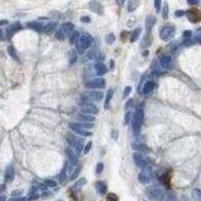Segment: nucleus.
Returning <instances> with one entry per match:
<instances>
[{
    "mask_svg": "<svg viewBox=\"0 0 201 201\" xmlns=\"http://www.w3.org/2000/svg\"><path fill=\"white\" fill-rule=\"evenodd\" d=\"M93 43V38L89 35V34H83V35H79L78 40L76 42V49L78 53H83L86 52Z\"/></svg>",
    "mask_w": 201,
    "mask_h": 201,
    "instance_id": "obj_1",
    "label": "nucleus"
},
{
    "mask_svg": "<svg viewBox=\"0 0 201 201\" xmlns=\"http://www.w3.org/2000/svg\"><path fill=\"white\" fill-rule=\"evenodd\" d=\"M81 97H82L81 102L84 105V103H91L92 100H102L103 94L102 92H98V91H88V92H84Z\"/></svg>",
    "mask_w": 201,
    "mask_h": 201,
    "instance_id": "obj_2",
    "label": "nucleus"
},
{
    "mask_svg": "<svg viewBox=\"0 0 201 201\" xmlns=\"http://www.w3.org/2000/svg\"><path fill=\"white\" fill-rule=\"evenodd\" d=\"M142 122H143V112H142V110L138 108L133 113V117H132V129L135 132V135H138L140 133Z\"/></svg>",
    "mask_w": 201,
    "mask_h": 201,
    "instance_id": "obj_3",
    "label": "nucleus"
},
{
    "mask_svg": "<svg viewBox=\"0 0 201 201\" xmlns=\"http://www.w3.org/2000/svg\"><path fill=\"white\" fill-rule=\"evenodd\" d=\"M175 35V26L172 24H166L160 29V38L165 42L170 40Z\"/></svg>",
    "mask_w": 201,
    "mask_h": 201,
    "instance_id": "obj_4",
    "label": "nucleus"
},
{
    "mask_svg": "<svg viewBox=\"0 0 201 201\" xmlns=\"http://www.w3.org/2000/svg\"><path fill=\"white\" fill-rule=\"evenodd\" d=\"M67 141H68V143L71 145V147H73L77 153H81L83 151V142H82V138L79 137H76L73 135H69L67 136Z\"/></svg>",
    "mask_w": 201,
    "mask_h": 201,
    "instance_id": "obj_5",
    "label": "nucleus"
},
{
    "mask_svg": "<svg viewBox=\"0 0 201 201\" xmlns=\"http://www.w3.org/2000/svg\"><path fill=\"white\" fill-rule=\"evenodd\" d=\"M147 196L151 199V200H160V199H162V196H163V190L161 189V187H158V186H152V187H150V189H147Z\"/></svg>",
    "mask_w": 201,
    "mask_h": 201,
    "instance_id": "obj_6",
    "label": "nucleus"
},
{
    "mask_svg": "<svg viewBox=\"0 0 201 201\" xmlns=\"http://www.w3.org/2000/svg\"><path fill=\"white\" fill-rule=\"evenodd\" d=\"M133 161H135V163L141 167V169H147L148 167V160L141 153V152H136V153H133Z\"/></svg>",
    "mask_w": 201,
    "mask_h": 201,
    "instance_id": "obj_7",
    "label": "nucleus"
},
{
    "mask_svg": "<svg viewBox=\"0 0 201 201\" xmlns=\"http://www.w3.org/2000/svg\"><path fill=\"white\" fill-rule=\"evenodd\" d=\"M69 127H71V129H72L73 132H76L77 135H79V136L88 137V136H91V135H92V132H91V131L84 129V128L81 126V123H71V124H69Z\"/></svg>",
    "mask_w": 201,
    "mask_h": 201,
    "instance_id": "obj_8",
    "label": "nucleus"
},
{
    "mask_svg": "<svg viewBox=\"0 0 201 201\" xmlns=\"http://www.w3.org/2000/svg\"><path fill=\"white\" fill-rule=\"evenodd\" d=\"M19 30H21V24H20L19 21H15V23L10 24V25L7 28V33H5V35H7V38H8V39H10V38H13V37L16 34V33H18Z\"/></svg>",
    "mask_w": 201,
    "mask_h": 201,
    "instance_id": "obj_9",
    "label": "nucleus"
},
{
    "mask_svg": "<svg viewBox=\"0 0 201 201\" xmlns=\"http://www.w3.org/2000/svg\"><path fill=\"white\" fill-rule=\"evenodd\" d=\"M87 87L92 88V89H102V88L106 87V81L103 78H94V79L88 82Z\"/></svg>",
    "mask_w": 201,
    "mask_h": 201,
    "instance_id": "obj_10",
    "label": "nucleus"
},
{
    "mask_svg": "<svg viewBox=\"0 0 201 201\" xmlns=\"http://www.w3.org/2000/svg\"><path fill=\"white\" fill-rule=\"evenodd\" d=\"M152 179V172L150 171V169L147 167V169H143L140 174H138V181L141 184H148Z\"/></svg>",
    "mask_w": 201,
    "mask_h": 201,
    "instance_id": "obj_11",
    "label": "nucleus"
},
{
    "mask_svg": "<svg viewBox=\"0 0 201 201\" xmlns=\"http://www.w3.org/2000/svg\"><path fill=\"white\" fill-rule=\"evenodd\" d=\"M82 113L94 116L98 113V107L94 106L93 103H84V105H82Z\"/></svg>",
    "mask_w": 201,
    "mask_h": 201,
    "instance_id": "obj_12",
    "label": "nucleus"
},
{
    "mask_svg": "<svg viewBox=\"0 0 201 201\" xmlns=\"http://www.w3.org/2000/svg\"><path fill=\"white\" fill-rule=\"evenodd\" d=\"M160 64L163 69H171L174 67V60L171 55H162L160 58Z\"/></svg>",
    "mask_w": 201,
    "mask_h": 201,
    "instance_id": "obj_13",
    "label": "nucleus"
},
{
    "mask_svg": "<svg viewBox=\"0 0 201 201\" xmlns=\"http://www.w3.org/2000/svg\"><path fill=\"white\" fill-rule=\"evenodd\" d=\"M65 153H67V157H68V163L69 165H73V166L78 165V155L74 152L73 148H67Z\"/></svg>",
    "mask_w": 201,
    "mask_h": 201,
    "instance_id": "obj_14",
    "label": "nucleus"
},
{
    "mask_svg": "<svg viewBox=\"0 0 201 201\" xmlns=\"http://www.w3.org/2000/svg\"><path fill=\"white\" fill-rule=\"evenodd\" d=\"M185 14H187V18H189V20L191 21V23H197L199 20H200V12L196 9V8H192V9H190L187 13H185Z\"/></svg>",
    "mask_w": 201,
    "mask_h": 201,
    "instance_id": "obj_15",
    "label": "nucleus"
},
{
    "mask_svg": "<svg viewBox=\"0 0 201 201\" xmlns=\"http://www.w3.org/2000/svg\"><path fill=\"white\" fill-rule=\"evenodd\" d=\"M89 9H91L93 13L98 14V15L103 14V7H102V4H99L97 0H92V2L89 3Z\"/></svg>",
    "mask_w": 201,
    "mask_h": 201,
    "instance_id": "obj_16",
    "label": "nucleus"
},
{
    "mask_svg": "<svg viewBox=\"0 0 201 201\" xmlns=\"http://www.w3.org/2000/svg\"><path fill=\"white\" fill-rule=\"evenodd\" d=\"M87 58H88V59H96V60H98V63H99L100 60L105 59V54L100 53V52H98L97 49H93V50H91V52L87 54Z\"/></svg>",
    "mask_w": 201,
    "mask_h": 201,
    "instance_id": "obj_17",
    "label": "nucleus"
},
{
    "mask_svg": "<svg viewBox=\"0 0 201 201\" xmlns=\"http://www.w3.org/2000/svg\"><path fill=\"white\" fill-rule=\"evenodd\" d=\"M73 28H74V25L72 24V23H63L62 25H60V29H59V31L62 33V34H64V35H69L73 31Z\"/></svg>",
    "mask_w": 201,
    "mask_h": 201,
    "instance_id": "obj_18",
    "label": "nucleus"
},
{
    "mask_svg": "<svg viewBox=\"0 0 201 201\" xmlns=\"http://www.w3.org/2000/svg\"><path fill=\"white\" fill-rule=\"evenodd\" d=\"M14 176H15V170L13 166H8L7 170H5V182L9 184L14 180Z\"/></svg>",
    "mask_w": 201,
    "mask_h": 201,
    "instance_id": "obj_19",
    "label": "nucleus"
},
{
    "mask_svg": "<svg viewBox=\"0 0 201 201\" xmlns=\"http://www.w3.org/2000/svg\"><path fill=\"white\" fill-rule=\"evenodd\" d=\"M94 69H96V73H97L98 76H103V74H106V73L108 72L107 67H106V65H105L102 62L97 63V64L94 65Z\"/></svg>",
    "mask_w": 201,
    "mask_h": 201,
    "instance_id": "obj_20",
    "label": "nucleus"
},
{
    "mask_svg": "<svg viewBox=\"0 0 201 201\" xmlns=\"http://www.w3.org/2000/svg\"><path fill=\"white\" fill-rule=\"evenodd\" d=\"M77 119H78L79 122H82V123H93V122H94V117H93V116L84 115V113L78 115V116H77Z\"/></svg>",
    "mask_w": 201,
    "mask_h": 201,
    "instance_id": "obj_21",
    "label": "nucleus"
},
{
    "mask_svg": "<svg viewBox=\"0 0 201 201\" xmlns=\"http://www.w3.org/2000/svg\"><path fill=\"white\" fill-rule=\"evenodd\" d=\"M96 190L99 195H106L107 194V185L103 181H98V182H96Z\"/></svg>",
    "mask_w": 201,
    "mask_h": 201,
    "instance_id": "obj_22",
    "label": "nucleus"
},
{
    "mask_svg": "<svg viewBox=\"0 0 201 201\" xmlns=\"http://www.w3.org/2000/svg\"><path fill=\"white\" fill-rule=\"evenodd\" d=\"M155 87H156V84H155V82H152V81H148L145 86H143V88H142V93L143 94H150L153 89H155Z\"/></svg>",
    "mask_w": 201,
    "mask_h": 201,
    "instance_id": "obj_23",
    "label": "nucleus"
},
{
    "mask_svg": "<svg viewBox=\"0 0 201 201\" xmlns=\"http://www.w3.org/2000/svg\"><path fill=\"white\" fill-rule=\"evenodd\" d=\"M155 23H156V18H155L153 15H148V16L146 18V23H145L146 30H147V31H150V30L152 29V26L155 25Z\"/></svg>",
    "mask_w": 201,
    "mask_h": 201,
    "instance_id": "obj_24",
    "label": "nucleus"
},
{
    "mask_svg": "<svg viewBox=\"0 0 201 201\" xmlns=\"http://www.w3.org/2000/svg\"><path fill=\"white\" fill-rule=\"evenodd\" d=\"M26 26L29 29H33V30H35V31H42L43 30V25L39 23V21H29L26 24Z\"/></svg>",
    "mask_w": 201,
    "mask_h": 201,
    "instance_id": "obj_25",
    "label": "nucleus"
},
{
    "mask_svg": "<svg viewBox=\"0 0 201 201\" xmlns=\"http://www.w3.org/2000/svg\"><path fill=\"white\" fill-rule=\"evenodd\" d=\"M55 28H57V23L55 21H50V23H48L43 28V31L45 33V34H52V33L55 30Z\"/></svg>",
    "mask_w": 201,
    "mask_h": 201,
    "instance_id": "obj_26",
    "label": "nucleus"
},
{
    "mask_svg": "<svg viewBox=\"0 0 201 201\" xmlns=\"http://www.w3.org/2000/svg\"><path fill=\"white\" fill-rule=\"evenodd\" d=\"M140 35H141V28H136L135 30L131 33V35H129V42H131V43H135V42L138 39Z\"/></svg>",
    "mask_w": 201,
    "mask_h": 201,
    "instance_id": "obj_27",
    "label": "nucleus"
},
{
    "mask_svg": "<svg viewBox=\"0 0 201 201\" xmlns=\"http://www.w3.org/2000/svg\"><path fill=\"white\" fill-rule=\"evenodd\" d=\"M132 148L136 150V151H140V152H146L148 151V147L145 145V143H141V142H135L132 145Z\"/></svg>",
    "mask_w": 201,
    "mask_h": 201,
    "instance_id": "obj_28",
    "label": "nucleus"
},
{
    "mask_svg": "<svg viewBox=\"0 0 201 201\" xmlns=\"http://www.w3.org/2000/svg\"><path fill=\"white\" fill-rule=\"evenodd\" d=\"M138 5H140V2H138V0H129L127 9H128L129 13H131V12H135V10L138 8Z\"/></svg>",
    "mask_w": 201,
    "mask_h": 201,
    "instance_id": "obj_29",
    "label": "nucleus"
},
{
    "mask_svg": "<svg viewBox=\"0 0 201 201\" xmlns=\"http://www.w3.org/2000/svg\"><path fill=\"white\" fill-rule=\"evenodd\" d=\"M67 167H68V162L64 163V167H63V170H62V172L59 175V182L60 184H63L67 180Z\"/></svg>",
    "mask_w": 201,
    "mask_h": 201,
    "instance_id": "obj_30",
    "label": "nucleus"
},
{
    "mask_svg": "<svg viewBox=\"0 0 201 201\" xmlns=\"http://www.w3.org/2000/svg\"><path fill=\"white\" fill-rule=\"evenodd\" d=\"M39 197V194H38V190L37 187H33L30 191H29V196H28V200H35Z\"/></svg>",
    "mask_w": 201,
    "mask_h": 201,
    "instance_id": "obj_31",
    "label": "nucleus"
},
{
    "mask_svg": "<svg viewBox=\"0 0 201 201\" xmlns=\"http://www.w3.org/2000/svg\"><path fill=\"white\" fill-rule=\"evenodd\" d=\"M162 201H176V196H175V194H172V192L163 194Z\"/></svg>",
    "mask_w": 201,
    "mask_h": 201,
    "instance_id": "obj_32",
    "label": "nucleus"
},
{
    "mask_svg": "<svg viewBox=\"0 0 201 201\" xmlns=\"http://www.w3.org/2000/svg\"><path fill=\"white\" fill-rule=\"evenodd\" d=\"M69 35H71V37H69V42H71V44H76V42H77V40H78V38H79V33H78V31H76V30H73Z\"/></svg>",
    "mask_w": 201,
    "mask_h": 201,
    "instance_id": "obj_33",
    "label": "nucleus"
},
{
    "mask_svg": "<svg viewBox=\"0 0 201 201\" xmlns=\"http://www.w3.org/2000/svg\"><path fill=\"white\" fill-rule=\"evenodd\" d=\"M151 43H152V35L150 34V31H147V34H146V35H145V38H143L142 45H143V47H148Z\"/></svg>",
    "mask_w": 201,
    "mask_h": 201,
    "instance_id": "obj_34",
    "label": "nucleus"
},
{
    "mask_svg": "<svg viewBox=\"0 0 201 201\" xmlns=\"http://www.w3.org/2000/svg\"><path fill=\"white\" fill-rule=\"evenodd\" d=\"M8 53H9V55L13 58V59H15V60H19V58H18V54H16V50H15V48L13 47V45H9L8 47Z\"/></svg>",
    "mask_w": 201,
    "mask_h": 201,
    "instance_id": "obj_35",
    "label": "nucleus"
},
{
    "mask_svg": "<svg viewBox=\"0 0 201 201\" xmlns=\"http://www.w3.org/2000/svg\"><path fill=\"white\" fill-rule=\"evenodd\" d=\"M112 96H113V89L108 91V93H107L106 102H105V108H106V110H108V108H110V102H111V99H112Z\"/></svg>",
    "mask_w": 201,
    "mask_h": 201,
    "instance_id": "obj_36",
    "label": "nucleus"
},
{
    "mask_svg": "<svg viewBox=\"0 0 201 201\" xmlns=\"http://www.w3.org/2000/svg\"><path fill=\"white\" fill-rule=\"evenodd\" d=\"M76 62H77V53H76V50H71L69 52V63L73 64Z\"/></svg>",
    "mask_w": 201,
    "mask_h": 201,
    "instance_id": "obj_37",
    "label": "nucleus"
},
{
    "mask_svg": "<svg viewBox=\"0 0 201 201\" xmlns=\"http://www.w3.org/2000/svg\"><path fill=\"white\" fill-rule=\"evenodd\" d=\"M115 34L113 33H110V34H107V37H106V43L107 44H113L115 43Z\"/></svg>",
    "mask_w": 201,
    "mask_h": 201,
    "instance_id": "obj_38",
    "label": "nucleus"
},
{
    "mask_svg": "<svg viewBox=\"0 0 201 201\" xmlns=\"http://www.w3.org/2000/svg\"><path fill=\"white\" fill-rule=\"evenodd\" d=\"M86 182H87V180L86 179H81L79 181H77V184L74 185V190H79L82 186H84L86 185Z\"/></svg>",
    "mask_w": 201,
    "mask_h": 201,
    "instance_id": "obj_39",
    "label": "nucleus"
},
{
    "mask_svg": "<svg viewBox=\"0 0 201 201\" xmlns=\"http://www.w3.org/2000/svg\"><path fill=\"white\" fill-rule=\"evenodd\" d=\"M195 43H196V40H195V39H192V38L184 39V45H185V47H191V45H194Z\"/></svg>",
    "mask_w": 201,
    "mask_h": 201,
    "instance_id": "obj_40",
    "label": "nucleus"
},
{
    "mask_svg": "<svg viewBox=\"0 0 201 201\" xmlns=\"http://www.w3.org/2000/svg\"><path fill=\"white\" fill-rule=\"evenodd\" d=\"M167 15H169V7H167V4L163 5V9H162V16L163 19H167Z\"/></svg>",
    "mask_w": 201,
    "mask_h": 201,
    "instance_id": "obj_41",
    "label": "nucleus"
},
{
    "mask_svg": "<svg viewBox=\"0 0 201 201\" xmlns=\"http://www.w3.org/2000/svg\"><path fill=\"white\" fill-rule=\"evenodd\" d=\"M107 201H118V197L116 194H108L107 195Z\"/></svg>",
    "mask_w": 201,
    "mask_h": 201,
    "instance_id": "obj_42",
    "label": "nucleus"
},
{
    "mask_svg": "<svg viewBox=\"0 0 201 201\" xmlns=\"http://www.w3.org/2000/svg\"><path fill=\"white\" fill-rule=\"evenodd\" d=\"M55 181L53 180H45V187H55Z\"/></svg>",
    "mask_w": 201,
    "mask_h": 201,
    "instance_id": "obj_43",
    "label": "nucleus"
},
{
    "mask_svg": "<svg viewBox=\"0 0 201 201\" xmlns=\"http://www.w3.org/2000/svg\"><path fill=\"white\" fill-rule=\"evenodd\" d=\"M155 9L157 13L161 12V0H155Z\"/></svg>",
    "mask_w": 201,
    "mask_h": 201,
    "instance_id": "obj_44",
    "label": "nucleus"
},
{
    "mask_svg": "<svg viewBox=\"0 0 201 201\" xmlns=\"http://www.w3.org/2000/svg\"><path fill=\"white\" fill-rule=\"evenodd\" d=\"M102 171H103V163H98V165H97V169H96V174L99 175Z\"/></svg>",
    "mask_w": 201,
    "mask_h": 201,
    "instance_id": "obj_45",
    "label": "nucleus"
},
{
    "mask_svg": "<svg viewBox=\"0 0 201 201\" xmlns=\"http://www.w3.org/2000/svg\"><path fill=\"white\" fill-rule=\"evenodd\" d=\"M55 38L58 39V40H64V38H65V35L64 34H62V33L58 30L57 33H55Z\"/></svg>",
    "mask_w": 201,
    "mask_h": 201,
    "instance_id": "obj_46",
    "label": "nucleus"
},
{
    "mask_svg": "<svg viewBox=\"0 0 201 201\" xmlns=\"http://www.w3.org/2000/svg\"><path fill=\"white\" fill-rule=\"evenodd\" d=\"M184 38H185V39L192 38V33H191V30H185V31H184Z\"/></svg>",
    "mask_w": 201,
    "mask_h": 201,
    "instance_id": "obj_47",
    "label": "nucleus"
},
{
    "mask_svg": "<svg viewBox=\"0 0 201 201\" xmlns=\"http://www.w3.org/2000/svg\"><path fill=\"white\" fill-rule=\"evenodd\" d=\"M131 91H132V88L131 87H126L124 88V91H123V97L126 98V97H128V94L131 93Z\"/></svg>",
    "mask_w": 201,
    "mask_h": 201,
    "instance_id": "obj_48",
    "label": "nucleus"
},
{
    "mask_svg": "<svg viewBox=\"0 0 201 201\" xmlns=\"http://www.w3.org/2000/svg\"><path fill=\"white\" fill-rule=\"evenodd\" d=\"M91 148H92V142H88V143L86 145V147H84L83 152H84V153H88V152L91 151Z\"/></svg>",
    "mask_w": 201,
    "mask_h": 201,
    "instance_id": "obj_49",
    "label": "nucleus"
},
{
    "mask_svg": "<svg viewBox=\"0 0 201 201\" xmlns=\"http://www.w3.org/2000/svg\"><path fill=\"white\" fill-rule=\"evenodd\" d=\"M182 15H185V12H184V10H177V12H175V16H176V18H180V16H182Z\"/></svg>",
    "mask_w": 201,
    "mask_h": 201,
    "instance_id": "obj_50",
    "label": "nucleus"
},
{
    "mask_svg": "<svg viewBox=\"0 0 201 201\" xmlns=\"http://www.w3.org/2000/svg\"><path fill=\"white\" fill-rule=\"evenodd\" d=\"M190 5H199V0H187Z\"/></svg>",
    "mask_w": 201,
    "mask_h": 201,
    "instance_id": "obj_51",
    "label": "nucleus"
},
{
    "mask_svg": "<svg viewBox=\"0 0 201 201\" xmlns=\"http://www.w3.org/2000/svg\"><path fill=\"white\" fill-rule=\"evenodd\" d=\"M81 20H82L83 23H89V21H91V18H88V16H82Z\"/></svg>",
    "mask_w": 201,
    "mask_h": 201,
    "instance_id": "obj_52",
    "label": "nucleus"
},
{
    "mask_svg": "<svg viewBox=\"0 0 201 201\" xmlns=\"http://www.w3.org/2000/svg\"><path fill=\"white\" fill-rule=\"evenodd\" d=\"M132 105H133V100H132V99H131V100H128V102H127V103H126V108H127V110H128V108H129V107H132Z\"/></svg>",
    "mask_w": 201,
    "mask_h": 201,
    "instance_id": "obj_53",
    "label": "nucleus"
},
{
    "mask_svg": "<svg viewBox=\"0 0 201 201\" xmlns=\"http://www.w3.org/2000/svg\"><path fill=\"white\" fill-rule=\"evenodd\" d=\"M129 117H131V113H127V115H126V118H124V122H126V123H128Z\"/></svg>",
    "mask_w": 201,
    "mask_h": 201,
    "instance_id": "obj_54",
    "label": "nucleus"
},
{
    "mask_svg": "<svg viewBox=\"0 0 201 201\" xmlns=\"http://www.w3.org/2000/svg\"><path fill=\"white\" fill-rule=\"evenodd\" d=\"M8 24V20H0V26L2 25H7Z\"/></svg>",
    "mask_w": 201,
    "mask_h": 201,
    "instance_id": "obj_55",
    "label": "nucleus"
},
{
    "mask_svg": "<svg viewBox=\"0 0 201 201\" xmlns=\"http://www.w3.org/2000/svg\"><path fill=\"white\" fill-rule=\"evenodd\" d=\"M0 201H7V196L5 195H0Z\"/></svg>",
    "mask_w": 201,
    "mask_h": 201,
    "instance_id": "obj_56",
    "label": "nucleus"
},
{
    "mask_svg": "<svg viewBox=\"0 0 201 201\" xmlns=\"http://www.w3.org/2000/svg\"><path fill=\"white\" fill-rule=\"evenodd\" d=\"M124 2H126V0H116V3H117L118 5H122Z\"/></svg>",
    "mask_w": 201,
    "mask_h": 201,
    "instance_id": "obj_57",
    "label": "nucleus"
},
{
    "mask_svg": "<svg viewBox=\"0 0 201 201\" xmlns=\"http://www.w3.org/2000/svg\"><path fill=\"white\" fill-rule=\"evenodd\" d=\"M4 39V34H3V30L0 29V40H3Z\"/></svg>",
    "mask_w": 201,
    "mask_h": 201,
    "instance_id": "obj_58",
    "label": "nucleus"
},
{
    "mask_svg": "<svg viewBox=\"0 0 201 201\" xmlns=\"http://www.w3.org/2000/svg\"><path fill=\"white\" fill-rule=\"evenodd\" d=\"M20 194H21V191H14V192H13L14 196H18V195H20Z\"/></svg>",
    "mask_w": 201,
    "mask_h": 201,
    "instance_id": "obj_59",
    "label": "nucleus"
},
{
    "mask_svg": "<svg viewBox=\"0 0 201 201\" xmlns=\"http://www.w3.org/2000/svg\"><path fill=\"white\" fill-rule=\"evenodd\" d=\"M180 201H189V199H187V197H185V196H184V197H181V200H180Z\"/></svg>",
    "mask_w": 201,
    "mask_h": 201,
    "instance_id": "obj_60",
    "label": "nucleus"
},
{
    "mask_svg": "<svg viewBox=\"0 0 201 201\" xmlns=\"http://www.w3.org/2000/svg\"><path fill=\"white\" fill-rule=\"evenodd\" d=\"M113 65H115V63H113V60H111L110 62V67H111V68H113Z\"/></svg>",
    "mask_w": 201,
    "mask_h": 201,
    "instance_id": "obj_61",
    "label": "nucleus"
}]
</instances>
